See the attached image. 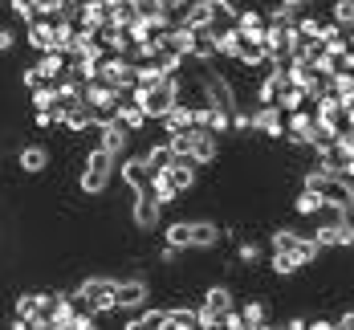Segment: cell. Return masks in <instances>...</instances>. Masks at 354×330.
<instances>
[{
	"label": "cell",
	"instance_id": "obj_1",
	"mask_svg": "<svg viewBox=\"0 0 354 330\" xmlns=\"http://www.w3.org/2000/svg\"><path fill=\"white\" fill-rule=\"evenodd\" d=\"M114 180V155L102 151V147H90L86 159H82V176H77V187L82 196H102Z\"/></svg>",
	"mask_w": 354,
	"mask_h": 330
},
{
	"label": "cell",
	"instance_id": "obj_2",
	"mask_svg": "<svg viewBox=\"0 0 354 330\" xmlns=\"http://www.w3.org/2000/svg\"><path fill=\"white\" fill-rule=\"evenodd\" d=\"M73 302L90 314H110L114 310V277H82L73 290Z\"/></svg>",
	"mask_w": 354,
	"mask_h": 330
},
{
	"label": "cell",
	"instance_id": "obj_3",
	"mask_svg": "<svg viewBox=\"0 0 354 330\" xmlns=\"http://www.w3.org/2000/svg\"><path fill=\"white\" fill-rule=\"evenodd\" d=\"M98 82H106L110 90H118V94H131V86H135V62L127 53H106L98 62Z\"/></svg>",
	"mask_w": 354,
	"mask_h": 330
},
{
	"label": "cell",
	"instance_id": "obj_4",
	"mask_svg": "<svg viewBox=\"0 0 354 330\" xmlns=\"http://www.w3.org/2000/svg\"><path fill=\"white\" fill-rule=\"evenodd\" d=\"M147 297H151V286L142 277L114 282V310H139V306H147Z\"/></svg>",
	"mask_w": 354,
	"mask_h": 330
},
{
	"label": "cell",
	"instance_id": "obj_5",
	"mask_svg": "<svg viewBox=\"0 0 354 330\" xmlns=\"http://www.w3.org/2000/svg\"><path fill=\"white\" fill-rule=\"evenodd\" d=\"M118 176H122V183H127L131 192H151V183H155V167L147 163V155H131V159L118 167Z\"/></svg>",
	"mask_w": 354,
	"mask_h": 330
},
{
	"label": "cell",
	"instance_id": "obj_6",
	"mask_svg": "<svg viewBox=\"0 0 354 330\" xmlns=\"http://www.w3.org/2000/svg\"><path fill=\"white\" fill-rule=\"evenodd\" d=\"M252 131L265 135V139H285V110L277 102L252 110Z\"/></svg>",
	"mask_w": 354,
	"mask_h": 330
},
{
	"label": "cell",
	"instance_id": "obj_7",
	"mask_svg": "<svg viewBox=\"0 0 354 330\" xmlns=\"http://www.w3.org/2000/svg\"><path fill=\"white\" fill-rule=\"evenodd\" d=\"M131 135H135V131H127L118 118H106V122H98V147H102V151H110L114 159H118V155H127V147H131Z\"/></svg>",
	"mask_w": 354,
	"mask_h": 330
},
{
	"label": "cell",
	"instance_id": "obj_8",
	"mask_svg": "<svg viewBox=\"0 0 354 330\" xmlns=\"http://www.w3.org/2000/svg\"><path fill=\"white\" fill-rule=\"evenodd\" d=\"M187 159H192L196 167H208V163H216V159H220V135H212V131H204V127H196Z\"/></svg>",
	"mask_w": 354,
	"mask_h": 330
},
{
	"label": "cell",
	"instance_id": "obj_9",
	"mask_svg": "<svg viewBox=\"0 0 354 330\" xmlns=\"http://www.w3.org/2000/svg\"><path fill=\"white\" fill-rule=\"evenodd\" d=\"M57 306V293H21L17 297V318L33 322V318H49Z\"/></svg>",
	"mask_w": 354,
	"mask_h": 330
},
{
	"label": "cell",
	"instance_id": "obj_10",
	"mask_svg": "<svg viewBox=\"0 0 354 330\" xmlns=\"http://www.w3.org/2000/svg\"><path fill=\"white\" fill-rule=\"evenodd\" d=\"M310 135H314V107H301L285 118V139L293 147H310Z\"/></svg>",
	"mask_w": 354,
	"mask_h": 330
},
{
	"label": "cell",
	"instance_id": "obj_11",
	"mask_svg": "<svg viewBox=\"0 0 354 330\" xmlns=\"http://www.w3.org/2000/svg\"><path fill=\"white\" fill-rule=\"evenodd\" d=\"M131 217H135V228L151 232V228H159L163 204H159V200H155L151 192H135V208H131Z\"/></svg>",
	"mask_w": 354,
	"mask_h": 330
},
{
	"label": "cell",
	"instance_id": "obj_12",
	"mask_svg": "<svg viewBox=\"0 0 354 330\" xmlns=\"http://www.w3.org/2000/svg\"><path fill=\"white\" fill-rule=\"evenodd\" d=\"M265 53H269V62L273 66H285L289 62V53H293V29H273V25H265Z\"/></svg>",
	"mask_w": 354,
	"mask_h": 330
},
{
	"label": "cell",
	"instance_id": "obj_13",
	"mask_svg": "<svg viewBox=\"0 0 354 330\" xmlns=\"http://www.w3.org/2000/svg\"><path fill=\"white\" fill-rule=\"evenodd\" d=\"M159 176L171 183L179 196H183V192H192V187H196V163H192L187 155H176V159H171V163H167Z\"/></svg>",
	"mask_w": 354,
	"mask_h": 330
},
{
	"label": "cell",
	"instance_id": "obj_14",
	"mask_svg": "<svg viewBox=\"0 0 354 330\" xmlns=\"http://www.w3.org/2000/svg\"><path fill=\"white\" fill-rule=\"evenodd\" d=\"M49 163H53V155H49L45 143H25L21 151H17V167H21L25 176H41Z\"/></svg>",
	"mask_w": 354,
	"mask_h": 330
},
{
	"label": "cell",
	"instance_id": "obj_15",
	"mask_svg": "<svg viewBox=\"0 0 354 330\" xmlns=\"http://www.w3.org/2000/svg\"><path fill=\"white\" fill-rule=\"evenodd\" d=\"M159 45H167L176 57L192 62V49H196V29H192V25H171L167 33L159 37Z\"/></svg>",
	"mask_w": 354,
	"mask_h": 330
},
{
	"label": "cell",
	"instance_id": "obj_16",
	"mask_svg": "<svg viewBox=\"0 0 354 330\" xmlns=\"http://www.w3.org/2000/svg\"><path fill=\"white\" fill-rule=\"evenodd\" d=\"M236 29V4L232 0H212L208 4V33L220 37V33H232Z\"/></svg>",
	"mask_w": 354,
	"mask_h": 330
},
{
	"label": "cell",
	"instance_id": "obj_17",
	"mask_svg": "<svg viewBox=\"0 0 354 330\" xmlns=\"http://www.w3.org/2000/svg\"><path fill=\"white\" fill-rule=\"evenodd\" d=\"M33 66L41 70V77H45V82H62V77L70 73V57H66V53H57V49H45Z\"/></svg>",
	"mask_w": 354,
	"mask_h": 330
},
{
	"label": "cell",
	"instance_id": "obj_18",
	"mask_svg": "<svg viewBox=\"0 0 354 330\" xmlns=\"http://www.w3.org/2000/svg\"><path fill=\"white\" fill-rule=\"evenodd\" d=\"M163 330H200V310L196 306H171V310H163Z\"/></svg>",
	"mask_w": 354,
	"mask_h": 330
},
{
	"label": "cell",
	"instance_id": "obj_19",
	"mask_svg": "<svg viewBox=\"0 0 354 330\" xmlns=\"http://www.w3.org/2000/svg\"><path fill=\"white\" fill-rule=\"evenodd\" d=\"M224 237V228L216 220H192V249H212Z\"/></svg>",
	"mask_w": 354,
	"mask_h": 330
},
{
	"label": "cell",
	"instance_id": "obj_20",
	"mask_svg": "<svg viewBox=\"0 0 354 330\" xmlns=\"http://www.w3.org/2000/svg\"><path fill=\"white\" fill-rule=\"evenodd\" d=\"M25 41L33 45L37 53L53 49V21H49V17H37L33 25H29V33H25Z\"/></svg>",
	"mask_w": 354,
	"mask_h": 330
},
{
	"label": "cell",
	"instance_id": "obj_21",
	"mask_svg": "<svg viewBox=\"0 0 354 330\" xmlns=\"http://www.w3.org/2000/svg\"><path fill=\"white\" fill-rule=\"evenodd\" d=\"M200 310H208V314H216V318H220V314H228V310H232V290H228V286H208Z\"/></svg>",
	"mask_w": 354,
	"mask_h": 330
},
{
	"label": "cell",
	"instance_id": "obj_22",
	"mask_svg": "<svg viewBox=\"0 0 354 330\" xmlns=\"http://www.w3.org/2000/svg\"><path fill=\"white\" fill-rule=\"evenodd\" d=\"M159 122H163V135H176V131H187V127H196V122H192V107H187V102H176V107L167 110Z\"/></svg>",
	"mask_w": 354,
	"mask_h": 330
},
{
	"label": "cell",
	"instance_id": "obj_23",
	"mask_svg": "<svg viewBox=\"0 0 354 330\" xmlns=\"http://www.w3.org/2000/svg\"><path fill=\"white\" fill-rule=\"evenodd\" d=\"M236 33L265 37V12L261 8H236Z\"/></svg>",
	"mask_w": 354,
	"mask_h": 330
},
{
	"label": "cell",
	"instance_id": "obj_24",
	"mask_svg": "<svg viewBox=\"0 0 354 330\" xmlns=\"http://www.w3.org/2000/svg\"><path fill=\"white\" fill-rule=\"evenodd\" d=\"M114 118H118L127 131H142V127H147V114H142V107H139V102H131V98H122V102H118Z\"/></svg>",
	"mask_w": 354,
	"mask_h": 330
},
{
	"label": "cell",
	"instance_id": "obj_25",
	"mask_svg": "<svg viewBox=\"0 0 354 330\" xmlns=\"http://www.w3.org/2000/svg\"><path fill=\"white\" fill-rule=\"evenodd\" d=\"M330 21L351 33L354 29V0H330Z\"/></svg>",
	"mask_w": 354,
	"mask_h": 330
},
{
	"label": "cell",
	"instance_id": "obj_26",
	"mask_svg": "<svg viewBox=\"0 0 354 330\" xmlns=\"http://www.w3.org/2000/svg\"><path fill=\"white\" fill-rule=\"evenodd\" d=\"M297 245H301V237L293 232V228H273V253H293L297 257Z\"/></svg>",
	"mask_w": 354,
	"mask_h": 330
},
{
	"label": "cell",
	"instance_id": "obj_27",
	"mask_svg": "<svg viewBox=\"0 0 354 330\" xmlns=\"http://www.w3.org/2000/svg\"><path fill=\"white\" fill-rule=\"evenodd\" d=\"M318 208H322V196L314 192V187H301L297 200H293V212H297V217H314Z\"/></svg>",
	"mask_w": 354,
	"mask_h": 330
},
{
	"label": "cell",
	"instance_id": "obj_28",
	"mask_svg": "<svg viewBox=\"0 0 354 330\" xmlns=\"http://www.w3.org/2000/svg\"><path fill=\"white\" fill-rule=\"evenodd\" d=\"M142 155H147V163H151L155 172H163V167H167V163L176 159V151L167 147V139H163V143H151V147H147V151H142Z\"/></svg>",
	"mask_w": 354,
	"mask_h": 330
},
{
	"label": "cell",
	"instance_id": "obj_29",
	"mask_svg": "<svg viewBox=\"0 0 354 330\" xmlns=\"http://www.w3.org/2000/svg\"><path fill=\"white\" fill-rule=\"evenodd\" d=\"M167 245H176V249H192V220H176V224H167Z\"/></svg>",
	"mask_w": 354,
	"mask_h": 330
},
{
	"label": "cell",
	"instance_id": "obj_30",
	"mask_svg": "<svg viewBox=\"0 0 354 330\" xmlns=\"http://www.w3.org/2000/svg\"><path fill=\"white\" fill-rule=\"evenodd\" d=\"M269 269H273L277 277H293V273L301 269V261H297L293 253H273L269 257Z\"/></svg>",
	"mask_w": 354,
	"mask_h": 330
},
{
	"label": "cell",
	"instance_id": "obj_31",
	"mask_svg": "<svg viewBox=\"0 0 354 330\" xmlns=\"http://www.w3.org/2000/svg\"><path fill=\"white\" fill-rule=\"evenodd\" d=\"M241 318L248 322V330H252V327H261V322H269V306L252 297V302H245V306H241Z\"/></svg>",
	"mask_w": 354,
	"mask_h": 330
},
{
	"label": "cell",
	"instance_id": "obj_32",
	"mask_svg": "<svg viewBox=\"0 0 354 330\" xmlns=\"http://www.w3.org/2000/svg\"><path fill=\"white\" fill-rule=\"evenodd\" d=\"M29 98H33V110H53V102H57V90H53V82H41L37 90H29Z\"/></svg>",
	"mask_w": 354,
	"mask_h": 330
},
{
	"label": "cell",
	"instance_id": "obj_33",
	"mask_svg": "<svg viewBox=\"0 0 354 330\" xmlns=\"http://www.w3.org/2000/svg\"><path fill=\"white\" fill-rule=\"evenodd\" d=\"M151 196H155V200H159L163 208H167V204H176V200H179V192H176V187H171L167 180H163L159 172H155V183H151Z\"/></svg>",
	"mask_w": 354,
	"mask_h": 330
},
{
	"label": "cell",
	"instance_id": "obj_34",
	"mask_svg": "<svg viewBox=\"0 0 354 330\" xmlns=\"http://www.w3.org/2000/svg\"><path fill=\"white\" fill-rule=\"evenodd\" d=\"M127 330H163V310H142Z\"/></svg>",
	"mask_w": 354,
	"mask_h": 330
},
{
	"label": "cell",
	"instance_id": "obj_35",
	"mask_svg": "<svg viewBox=\"0 0 354 330\" xmlns=\"http://www.w3.org/2000/svg\"><path fill=\"white\" fill-rule=\"evenodd\" d=\"M8 12H12L17 21H25V25H33V21H37L33 0H8Z\"/></svg>",
	"mask_w": 354,
	"mask_h": 330
},
{
	"label": "cell",
	"instance_id": "obj_36",
	"mask_svg": "<svg viewBox=\"0 0 354 330\" xmlns=\"http://www.w3.org/2000/svg\"><path fill=\"white\" fill-rule=\"evenodd\" d=\"M261 257H265V249H261V245H252V241H245V245L236 249V261H241V265H257Z\"/></svg>",
	"mask_w": 354,
	"mask_h": 330
},
{
	"label": "cell",
	"instance_id": "obj_37",
	"mask_svg": "<svg viewBox=\"0 0 354 330\" xmlns=\"http://www.w3.org/2000/svg\"><path fill=\"white\" fill-rule=\"evenodd\" d=\"M216 327H220V330H248V322L241 318V310L232 306L228 314H220V322H216Z\"/></svg>",
	"mask_w": 354,
	"mask_h": 330
},
{
	"label": "cell",
	"instance_id": "obj_38",
	"mask_svg": "<svg viewBox=\"0 0 354 330\" xmlns=\"http://www.w3.org/2000/svg\"><path fill=\"white\" fill-rule=\"evenodd\" d=\"M70 330H98V314H90V310H82V306H77Z\"/></svg>",
	"mask_w": 354,
	"mask_h": 330
},
{
	"label": "cell",
	"instance_id": "obj_39",
	"mask_svg": "<svg viewBox=\"0 0 354 330\" xmlns=\"http://www.w3.org/2000/svg\"><path fill=\"white\" fill-rule=\"evenodd\" d=\"M232 131H236V135H248V131H252V114H248V110H232Z\"/></svg>",
	"mask_w": 354,
	"mask_h": 330
},
{
	"label": "cell",
	"instance_id": "obj_40",
	"mask_svg": "<svg viewBox=\"0 0 354 330\" xmlns=\"http://www.w3.org/2000/svg\"><path fill=\"white\" fill-rule=\"evenodd\" d=\"M33 122H37V131H49V127H62V118H57L53 110H37V114H33Z\"/></svg>",
	"mask_w": 354,
	"mask_h": 330
},
{
	"label": "cell",
	"instance_id": "obj_41",
	"mask_svg": "<svg viewBox=\"0 0 354 330\" xmlns=\"http://www.w3.org/2000/svg\"><path fill=\"white\" fill-rule=\"evenodd\" d=\"M12 49H17V29L0 25V53H12Z\"/></svg>",
	"mask_w": 354,
	"mask_h": 330
},
{
	"label": "cell",
	"instance_id": "obj_42",
	"mask_svg": "<svg viewBox=\"0 0 354 330\" xmlns=\"http://www.w3.org/2000/svg\"><path fill=\"white\" fill-rule=\"evenodd\" d=\"M41 82H45V77H41V70H37V66H29V70H21V86H25V90H37Z\"/></svg>",
	"mask_w": 354,
	"mask_h": 330
},
{
	"label": "cell",
	"instance_id": "obj_43",
	"mask_svg": "<svg viewBox=\"0 0 354 330\" xmlns=\"http://www.w3.org/2000/svg\"><path fill=\"white\" fill-rule=\"evenodd\" d=\"M310 327V318H301V314H293V318H289V322H285L281 330H306Z\"/></svg>",
	"mask_w": 354,
	"mask_h": 330
},
{
	"label": "cell",
	"instance_id": "obj_44",
	"mask_svg": "<svg viewBox=\"0 0 354 330\" xmlns=\"http://www.w3.org/2000/svg\"><path fill=\"white\" fill-rule=\"evenodd\" d=\"M277 4H281V8H293V12H301V8H306L310 0H277Z\"/></svg>",
	"mask_w": 354,
	"mask_h": 330
},
{
	"label": "cell",
	"instance_id": "obj_45",
	"mask_svg": "<svg viewBox=\"0 0 354 330\" xmlns=\"http://www.w3.org/2000/svg\"><path fill=\"white\" fill-rule=\"evenodd\" d=\"M306 330H334V322H330V318H314Z\"/></svg>",
	"mask_w": 354,
	"mask_h": 330
},
{
	"label": "cell",
	"instance_id": "obj_46",
	"mask_svg": "<svg viewBox=\"0 0 354 330\" xmlns=\"http://www.w3.org/2000/svg\"><path fill=\"white\" fill-rule=\"evenodd\" d=\"M342 220H346V224H351V228H354V200H351V204H346V208H342Z\"/></svg>",
	"mask_w": 354,
	"mask_h": 330
},
{
	"label": "cell",
	"instance_id": "obj_47",
	"mask_svg": "<svg viewBox=\"0 0 354 330\" xmlns=\"http://www.w3.org/2000/svg\"><path fill=\"white\" fill-rule=\"evenodd\" d=\"M8 330H29V322H25V318H17V314H12V322H8Z\"/></svg>",
	"mask_w": 354,
	"mask_h": 330
},
{
	"label": "cell",
	"instance_id": "obj_48",
	"mask_svg": "<svg viewBox=\"0 0 354 330\" xmlns=\"http://www.w3.org/2000/svg\"><path fill=\"white\" fill-rule=\"evenodd\" d=\"M155 4H159V8H163V12H167V17H171V8H176L179 0H155Z\"/></svg>",
	"mask_w": 354,
	"mask_h": 330
},
{
	"label": "cell",
	"instance_id": "obj_49",
	"mask_svg": "<svg viewBox=\"0 0 354 330\" xmlns=\"http://www.w3.org/2000/svg\"><path fill=\"white\" fill-rule=\"evenodd\" d=\"M351 33H354V29H351Z\"/></svg>",
	"mask_w": 354,
	"mask_h": 330
}]
</instances>
